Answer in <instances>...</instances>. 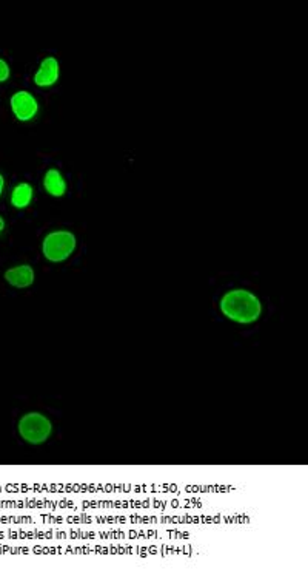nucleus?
Masks as SVG:
<instances>
[{"mask_svg":"<svg viewBox=\"0 0 308 573\" xmlns=\"http://www.w3.org/2000/svg\"><path fill=\"white\" fill-rule=\"evenodd\" d=\"M59 79V61L56 57L48 56L41 62L39 70L34 74V82L39 87H51Z\"/></svg>","mask_w":308,"mask_h":573,"instance_id":"obj_6","label":"nucleus"},{"mask_svg":"<svg viewBox=\"0 0 308 573\" xmlns=\"http://www.w3.org/2000/svg\"><path fill=\"white\" fill-rule=\"evenodd\" d=\"M76 235L70 230H54L43 238L42 252L50 263H62L76 250Z\"/></svg>","mask_w":308,"mask_h":573,"instance_id":"obj_2","label":"nucleus"},{"mask_svg":"<svg viewBox=\"0 0 308 573\" xmlns=\"http://www.w3.org/2000/svg\"><path fill=\"white\" fill-rule=\"evenodd\" d=\"M3 185H5V180H3V175L0 174V195H2L3 192Z\"/></svg>","mask_w":308,"mask_h":573,"instance_id":"obj_10","label":"nucleus"},{"mask_svg":"<svg viewBox=\"0 0 308 573\" xmlns=\"http://www.w3.org/2000/svg\"><path fill=\"white\" fill-rule=\"evenodd\" d=\"M43 185H45V190H47L50 195L57 197V198L64 197L66 192V181L57 169H50L48 172L45 174Z\"/></svg>","mask_w":308,"mask_h":573,"instance_id":"obj_7","label":"nucleus"},{"mask_svg":"<svg viewBox=\"0 0 308 573\" xmlns=\"http://www.w3.org/2000/svg\"><path fill=\"white\" fill-rule=\"evenodd\" d=\"M10 74H11L10 65L6 64V62L3 61V59H0V82L8 80V79H10Z\"/></svg>","mask_w":308,"mask_h":573,"instance_id":"obj_9","label":"nucleus"},{"mask_svg":"<svg viewBox=\"0 0 308 573\" xmlns=\"http://www.w3.org/2000/svg\"><path fill=\"white\" fill-rule=\"evenodd\" d=\"M11 110L19 121H29L39 111V104L28 92H17L11 96Z\"/></svg>","mask_w":308,"mask_h":573,"instance_id":"obj_4","label":"nucleus"},{"mask_svg":"<svg viewBox=\"0 0 308 573\" xmlns=\"http://www.w3.org/2000/svg\"><path fill=\"white\" fill-rule=\"evenodd\" d=\"M5 280L16 289H27L34 283V269L29 264H19L10 267L5 272Z\"/></svg>","mask_w":308,"mask_h":573,"instance_id":"obj_5","label":"nucleus"},{"mask_svg":"<svg viewBox=\"0 0 308 573\" xmlns=\"http://www.w3.org/2000/svg\"><path fill=\"white\" fill-rule=\"evenodd\" d=\"M33 199V188L28 183H20L13 189L11 193V204L16 209H25V207L31 203Z\"/></svg>","mask_w":308,"mask_h":573,"instance_id":"obj_8","label":"nucleus"},{"mask_svg":"<svg viewBox=\"0 0 308 573\" xmlns=\"http://www.w3.org/2000/svg\"><path fill=\"white\" fill-rule=\"evenodd\" d=\"M17 430L27 444L42 445L52 434V423L43 413L29 411L20 418Z\"/></svg>","mask_w":308,"mask_h":573,"instance_id":"obj_3","label":"nucleus"},{"mask_svg":"<svg viewBox=\"0 0 308 573\" xmlns=\"http://www.w3.org/2000/svg\"><path fill=\"white\" fill-rule=\"evenodd\" d=\"M5 229V220L0 217V232H2V230Z\"/></svg>","mask_w":308,"mask_h":573,"instance_id":"obj_11","label":"nucleus"},{"mask_svg":"<svg viewBox=\"0 0 308 573\" xmlns=\"http://www.w3.org/2000/svg\"><path fill=\"white\" fill-rule=\"evenodd\" d=\"M219 308L228 320L239 325H251L262 316V303L247 289H231L222 295Z\"/></svg>","mask_w":308,"mask_h":573,"instance_id":"obj_1","label":"nucleus"}]
</instances>
